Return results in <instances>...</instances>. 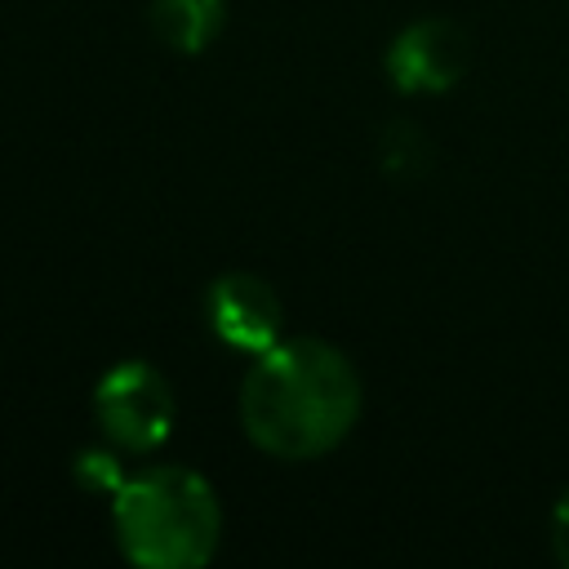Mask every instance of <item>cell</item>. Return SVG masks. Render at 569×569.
<instances>
[{"label": "cell", "instance_id": "obj_6", "mask_svg": "<svg viewBox=\"0 0 569 569\" xmlns=\"http://www.w3.org/2000/svg\"><path fill=\"white\" fill-rule=\"evenodd\" d=\"M156 36L178 53H200L222 31V0H151Z\"/></svg>", "mask_w": 569, "mask_h": 569}, {"label": "cell", "instance_id": "obj_4", "mask_svg": "<svg viewBox=\"0 0 569 569\" xmlns=\"http://www.w3.org/2000/svg\"><path fill=\"white\" fill-rule=\"evenodd\" d=\"M471 62V40L449 18L409 22L387 49V80L400 93H445L462 80Z\"/></svg>", "mask_w": 569, "mask_h": 569}, {"label": "cell", "instance_id": "obj_8", "mask_svg": "<svg viewBox=\"0 0 569 569\" xmlns=\"http://www.w3.org/2000/svg\"><path fill=\"white\" fill-rule=\"evenodd\" d=\"M551 551L560 565H569V489L560 493V502L551 511Z\"/></svg>", "mask_w": 569, "mask_h": 569}, {"label": "cell", "instance_id": "obj_7", "mask_svg": "<svg viewBox=\"0 0 569 569\" xmlns=\"http://www.w3.org/2000/svg\"><path fill=\"white\" fill-rule=\"evenodd\" d=\"M76 480H80L84 489H93V493H116V489L124 485L116 458L102 453V449H84V453L76 458Z\"/></svg>", "mask_w": 569, "mask_h": 569}, {"label": "cell", "instance_id": "obj_3", "mask_svg": "<svg viewBox=\"0 0 569 569\" xmlns=\"http://www.w3.org/2000/svg\"><path fill=\"white\" fill-rule=\"evenodd\" d=\"M93 413L120 449L147 453L164 445L173 431V391L151 365L124 360L111 373H102L93 391Z\"/></svg>", "mask_w": 569, "mask_h": 569}, {"label": "cell", "instance_id": "obj_5", "mask_svg": "<svg viewBox=\"0 0 569 569\" xmlns=\"http://www.w3.org/2000/svg\"><path fill=\"white\" fill-rule=\"evenodd\" d=\"M209 325L222 342L262 356L280 342V298L267 280L249 271H231L209 284Z\"/></svg>", "mask_w": 569, "mask_h": 569}, {"label": "cell", "instance_id": "obj_1", "mask_svg": "<svg viewBox=\"0 0 569 569\" xmlns=\"http://www.w3.org/2000/svg\"><path fill=\"white\" fill-rule=\"evenodd\" d=\"M360 418V373L320 338H289L258 356L240 387L249 440L276 458L302 462L329 453Z\"/></svg>", "mask_w": 569, "mask_h": 569}, {"label": "cell", "instance_id": "obj_2", "mask_svg": "<svg viewBox=\"0 0 569 569\" xmlns=\"http://www.w3.org/2000/svg\"><path fill=\"white\" fill-rule=\"evenodd\" d=\"M120 551L142 569H196L218 547V493L187 467H151L111 493Z\"/></svg>", "mask_w": 569, "mask_h": 569}]
</instances>
